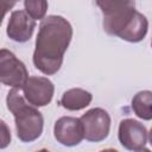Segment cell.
<instances>
[{
    "label": "cell",
    "mask_w": 152,
    "mask_h": 152,
    "mask_svg": "<svg viewBox=\"0 0 152 152\" xmlns=\"http://www.w3.org/2000/svg\"><path fill=\"white\" fill-rule=\"evenodd\" d=\"M151 46H152V39H151Z\"/></svg>",
    "instance_id": "obj_16"
},
{
    "label": "cell",
    "mask_w": 152,
    "mask_h": 152,
    "mask_svg": "<svg viewBox=\"0 0 152 152\" xmlns=\"http://www.w3.org/2000/svg\"><path fill=\"white\" fill-rule=\"evenodd\" d=\"M28 80V72L25 64L19 61L14 53L2 49L0 51V81L2 84L14 89H23Z\"/></svg>",
    "instance_id": "obj_4"
},
{
    "label": "cell",
    "mask_w": 152,
    "mask_h": 152,
    "mask_svg": "<svg viewBox=\"0 0 152 152\" xmlns=\"http://www.w3.org/2000/svg\"><path fill=\"white\" fill-rule=\"evenodd\" d=\"M23 91L26 101L30 104L44 107L51 102L55 87L53 83L46 77L31 76L23 87Z\"/></svg>",
    "instance_id": "obj_7"
},
{
    "label": "cell",
    "mask_w": 152,
    "mask_h": 152,
    "mask_svg": "<svg viewBox=\"0 0 152 152\" xmlns=\"http://www.w3.org/2000/svg\"><path fill=\"white\" fill-rule=\"evenodd\" d=\"M34 27V19L26 11L19 10L12 12L7 24L6 33L10 37V39L18 43H24L32 37Z\"/></svg>",
    "instance_id": "obj_9"
},
{
    "label": "cell",
    "mask_w": 152,
    "mask_h": 152,
    "mask_svg": "<svg viewBox=\"0 0 152 152\" xmlns=\"http://www.w3.org/2000/svg\"><path fill=\"white\" fill-rule=\"evenodd\" d=\"M7 108L14 115L18 138L24 142L38 139L43 132V115L33 104H27L18 89H12L7 94Z\"/></svg>",
    "instance_id": "obj_3"
},
{
    "label": "cell",
    "mask_w": 152,
    "mask_h": 152,
    "mask_svg": "<svg viewBox=\"0 0 152 152\" xmlns=\"http://www.w3.org/2000/svg\"><path fill=\"white\" fill-rule=\"evenodd\" d=\"M11 141V133L10 129L7 128L5 121H1V142H0V148H5Z\"/></svg>",
    "instance_id": "obj_13"
},
{
    "label": "cell",
    "mask_w": 152,
    "mask_h": 152,
    "mask_svg": "<svg viewBox=\"0 0 152 152\" xmlns=\"http://www.w3.org/2000/svg\"><path fill=\"white\" fill-rule=\"evenodd\" d=\"M148 140H150V144L152 145V128H151V131L148 133Z\"/></svg>",
    "instance_id": "obj_15"
},
{
    "label": "cell",
    "mask_w": 152,
    "mask_h": 152,
    "mask_svg": "<svg viewBox=\"0 0 152 152\" xmlns=\"http://www.w3.org/2000/svg\"><path fill=\"white\" fill-rule=\"evenodd\" d=\"M84 128V138L88 141L104 140L110 129V116L102 108H93L86 112L81 118Z\"/></svg>",
    "instance_id": "obj_5"
},
{
    "label": "cell",
    "mask_w": 152,
    "mask_h": 152,
    "mask_svg": "<svg viewBox=\"0 0 152 152\" xmlns=\"http://www.w3.org/2000/svg\"><path fill=\"white\" fill-rule=\"evenodd\" d=\"M103 17V30L129 42H141L148 30V21L135 10V0H96Z\"/></svg>",
    "instance_id": "obj_2"
},
{
    "label": "cell",
    "mask_w": 152,
    "mask_h": 152,
    "mask_svg": "<svg viewBox=\"0 0 152 152\" xmlns=\"http://www.w3.org/2000/svg\"><path fill=\"white\" fill-rule=\"evenodd\" d=\"M53 134L56 140L64 146L78 145L84 139V128L81 119L62 116L55 122Z\"/></svg>",
    "instance_id": "obj_8"
},
{
    "label": "cell",
    "mask_w": 152,
    "mask_h": 152,
    "mask_svg": "<svg viewBox=\"0 0 152 152\" xmlns=\"http://www.w3.org/2000/svg\"><path fill=\"white\" fill-rule=\"evenodd\" d=\"M25 11L34 19L40 20L48 11V0H24Z\"/></svg>",
    "instance_id": "obj_12"
},
{
    "label": "cell",
    "mask_w": 152,
    "mask_h": 152,
    "mask_svg": "<svg viewBox=\"0 0 152 152\" xmlns=\"http://www.w3.org/2000/svg\"><path fill=\"white\" fill-rule=\"evenodd\" d=\"M93 95L81 88H72L66 90L61 99V104L68 110H80L90 104Z\"/></svg>",
    "instance_id": "obj_10"
},
{
    "label": "cell",
    "mask_w": 152,
    "mask_h": 152,
    "mask_svg": "<svg viewBox=\"0 0 152 152\" xmlns=\"http://www.w3.org/2000/svg\"><path fill=\"white\" fill-rule=\"evenodd\" d=\"M132 109L134 114L142 120L152 119V91L141 90L132 99Z\"/></svg>",
    "instance_id": "obj_11"
},
{
    "label": "cell",
    "mask_w": 152,
    "mask_h": 152,
    "mask_svg": "<svg viewBox=\"0 0 152 152\" xmlns=\"http://www.w3.org/2000/svg\"><path fill=\"white\" fill-rule=\"evenodd\" d=\"M72 38L70 23L61 15L43 19L33 52L34 66L45 75L56 74L63 63L64 53Z\"/></svg>",
    "instance_id": "obj_1"
},
{
    "label": "cell",
    "mask_w": 152,
    "mask_h": 152,
    "mask_svg": "<svg viewBox=\"0 0 152 152\" xmlns=\"http://www.w3.org/2000/svg\"><path fill=\"white\" fill-rule=\"evenodd\" d=\"M119 141L129 151L146 150L147 131L142 124L134 119H125L119 125Z\"/></svg>",
    "instance_id": "obj_6"
},
{
    "label": "cell",
    "mask_w": 152,
    "mask_h": 152,
    "mask_svg": "<svg viewBox=\"0 0 152 152\" xmlns=\"http://www.w3.org/2000/svg\"><path fill=\"white\" fill-rule=\"evenodd\" d=\"M18 0H1V8H2V18H5L6 13L14 7Z\"/></svg>",
    "instance_id": "obj_14"
}]
</instances>
